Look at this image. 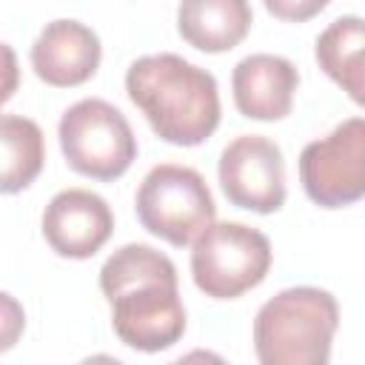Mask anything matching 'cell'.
<instances>
[{"mask_svg":"<svg viewBox=\"0 0 365 365\" xmlns=\"http://www.w3.org/2000/svg\"><path fill=\"white\" fill-rule=\"evenodd\" d=\"M100 291L111 305V328L123 345L157 354L182 339L185 308L174 262L151 245L128 242L100 268Z\"/></svg>","mask_w":365,"mask_h":365,"instance_id":"1","label":"cell"},{"mask_svg":"<svg viewBox=\"0 0 365 365\" xmlns=\"http://www.w3.org/2000/svg\"><path fill=\"white\" fill-rule=\"evenodd\" d=\"M319 68L365 108V17H336L314 46Z\"/></svg>","mask_w":365,"mask_h":365,"instance_id":"13","label":"cell"},{"mask_svg":"<svg viewBox=\"0 0 365 365\" xmlns=\"http://www.w3.org/2000/svg\"><path fill=\"white\" fill-rule=\"evenodd\" d=\"M299 182L319 208H345L365 197V117L342 120L299 154Z\"/></svg>","mask_w":365,"mask_h":365,"instance_id":"7","label":"cell"},{"mask_svg":"<svg viewBox=\"0 0 365 365\" xmlns=\"http://www.w3.org/2000/svg\"><path fill=\"white\" fill-rule=\"evenodd\" d=\"M100 37L80 20H51L37 34L29 60L34 74L54 88H74L100 68Z\"/></svg>","mask_w":365,"mask_h":365,"instance_id":"10","label":"cell"},{"mask_svg":"<svg viewBox=\"0 0 365 365\" xmlns=\"http://www.w3.org/2000/svg\"><path fill=\"white\" fill-rule=\"evenodd\" d=\"M114 231V214L100 194L66 188L43 211V237L54 254L68 259L94 257Z\"/></svg>","mask_w":365,"mask_h":365,"instance_id":"9","label":"cell"},{"mask_svg":"<svg viewBox=\"0 0 365 365\" xmlns=\"http://www.w3.org/2000/svg\"><path fill=\"white\" fill-rule=\"evenodd\" d=\"M134 208L148 234L177 248L194 245L217 217V205L202 174L177 163H160L143 177Z\"/></svg>","mask_w":365,"mask_h":365,"instance_id":"5","label":"cell"},{"mask_svg":"<svg viewBox=\"0 0 365 365\" xmlns=\"http://www.w3.org/2000/svg\"><path fill=\"white\" fill-rule=\"evenodd\" d=\"M220 185L231 205L274 214L285 202V160L274 140L262 134H242L220 154Z\"/></svg>","mask_w":365,"mask_h":365,"instance_id":"8","label":"cell"},{"mask_svg":"<svg viewBox=\"0 0 365 365\" xmlns=\"http://www.w3.org/2000/svg\"><path fill=\"white\" fill-rule=\"evenodd\" d=\"M128 100L151 131L171 145H200L220 125V91L211 71L180 54H145L125 71Z\"/></svg>","mask_w":365,"mask_h":365,"instance_id":"2","label":"cell"},{"mask_svg":"<svg viewBox=\"0 0 365 365\" xmlns=\"http://www.w3.org/2000/svg\"><path fill=\"white\" fill-rule=\"evenodd\" d=\"M299 86L297 66L279 54L242 57L231 71L234 106L248 120L274 123L291 114Z\"/></svg>","mask_w":365,"mask_h":365,"instance_id":"11","label":"cell"},{"mask_svg":"<svg viewBox=\"0 0 365 365\" xmlns=\"http://www.w3.org/2000/svg\"><path fill=\"white\" fill-rule=\"evenodd\" d=\"M60 148L71 171L111 182L137 160V137L120 108L100 97L68 106L57 125Z\"/></svg>","mask_w":365,"mask_h":365,"instance_id":"4","label":"cell"},{"mask_svg":"<svg viewBox=\"0 0 365 365\" xmlns=\"http://www.w3.org/2000/svg\"><path fill=\"white\" fill-rule=\"evenodd\" d=\"M268 14H274L277 20L285 23H305L311 17H317L331 0H262Z\"/></svg>","mask_w":365,"mask_h":365,"instance_id":"15","label":"cell"},{"mask_svg":"<svg viewBox=\"0 0 365 365\" xmlns=\"http://www.w3.org/2000/svg\"><path fill=\"white\" fill-rule=\"evenodd\" d=\"M339 325L336 299L314 285L285 288L254 317V351L262 365H325Z\"/></svg>","mask_w":365,"mask_h":365,"instance_id":"3","label":"cell"},{"mask_svg":"<svg viewBox=\"0 0 365 365\" xmlns=\"http://www.w3.org/2000/svg\"><path fill=\"white\" fill-rule=\"evenodd\" d=\"M271 268V242L242 222H211L191 251L194 285L211 299H237L257 288Z\"/></svg>","mask_w":365,"mask_h":365,"instance_id":"6","label":"cell"},{"mask_svg":"<svg viewBox=\"0 0 365 365\" xmlns=\"http://www.w3.org/2000/svg\"><path fill=\"white\" fill-rule=\"evenodd\" d=\"M0 143H3V194H17L34 182L43 168L46 148L43 131L34 120L20 114H3L0 120Z\"/></svg>","mask_w":365,"mask_h":365,"instance_id":"14","label":"cell"},{"mask_svg":"<svg viewBox=\"0 0 365 365\" xmlns=\"http://www.w3.org/2000/svg\"><path fill=\"white\" fill-rule=\"evenodd\" d=\"M254 14L248 0H180L177 31L205 54L231 51L251 31Z\"/></svg>","mask_w":365,"mask_h":365,"instance_id":"12","label":"cell"}]
</instances>
